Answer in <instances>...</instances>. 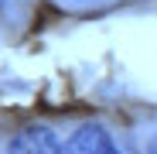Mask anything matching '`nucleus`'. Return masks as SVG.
Instances as JSON below:
<instances>
[{"label": "nucleus", "instance_id": "2", "mask_svg": "<svg viewBox=\"0 0 157 154\" xmlns=\"http://www.w3.org/2000/svg\"><path fill=\"white\" fill-rule=\"evenodd\" d=\"M62 151H65L62 140L48 127H28L7 144V154H62Z\"/></svg>", "mask_w": 157, "mask_h": 154}, {"label": "nucleus", "instance_id": "1", "mask_svg": "<svg viewBox=\"0 0 157 154\" xmlns=\"http://www.w3.org/2000/svg\"><path fill=\"white\" fill-rule=\"evenodd\" d=\"M62 154H120V147L106 134V127L86 123V127H78V130L65 140V151Z\"/></svg>", "mask_w": 157, "mask_h": 154}, {"label": "nucleus", "instance_id": "3", "mask_svg": "<svg viewBox=\"0 0 157 154\" xmlns=\"http://www.w3.org/2000/svg\"><path fill=\"white\" fill-rule=\"evenodd\" d=\"M150 154H157V137H154V144H150Z\"/></svg>", "mask_w": 157, "mask_h": 154}]
</instances>
